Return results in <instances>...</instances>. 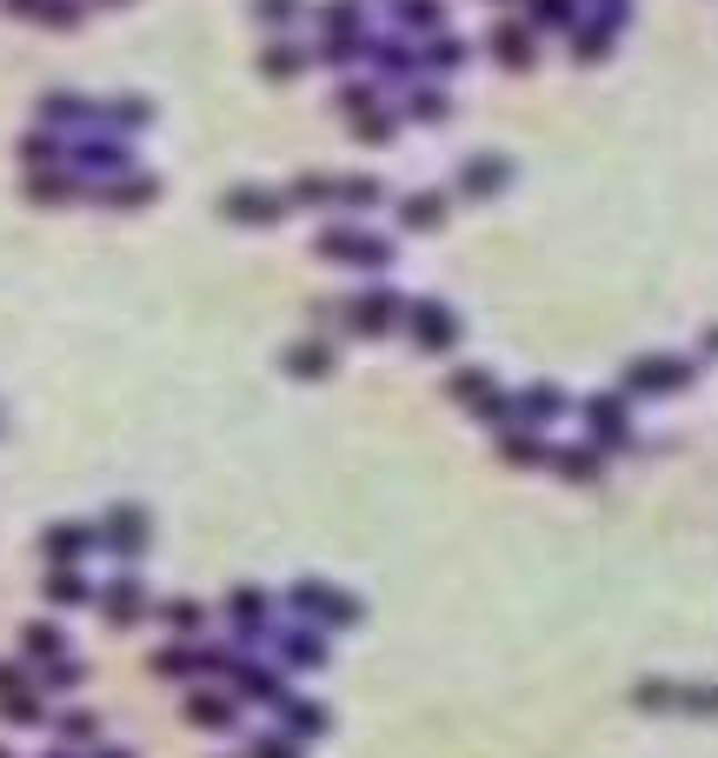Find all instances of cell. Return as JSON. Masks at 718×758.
Here are the masks:
<instances>
[{"label":"cell","instance_id":"cell-1","mask_svg":"<svg viewBox=\"0 0 718 758\" xmlns=\"http://www.w3.org/2000/svg\"><path fill=\"white\" fill-rule=\"evenodd\" d=\"M413 340H419L426 353H446V346L459 340V320H453L439 300H419V306H413Z\"/></svg>","mask_w":718,"mask_h":758},{"label":"cell","instance_id":"cell-2","mask_svg":"<svg viewBox=\"0 0 718 758\" xmlns=\"http://www.w3.org/2000/svg\"><path fill=\"white\" fill-rule=\"evenodd\" d=\"M220 213H226V220H240V226H273V220H280V200H273V193H260V186H233V193L220 200Z\"/></svg>","mask_w":718,"mask_h":758},{"label":"cell","instance_id":"cell-3","mask_svg":"<svg viewBox=\"0 0 718 758\" xmlns=\"http://www.w3.org/2000/svg\"><path fill=\"white\" fill-rule=\"evenodd\" d=\"M626 380H633L639 393H673V386H686V380H692V366H686V360H633V366H626Z\"/></svg>","mask_w":718,"mask_h":758},{"label":"cell","instance_id":"cell-4","mask_svg":"<svg viewBox=\"0 0 718 758\" xmlns=\"http://www.w3.org/2000/svg\"><path fill=\"white\" fill-rule=\"evenodd\" d=\"M506 180H513V173H506V153H473V160H466V173H459V186H466V193H499Z\"/></svg>","mask_w":718,"mask_h":758},{"label":"cell","instance_id":"cell-5","mask_svg":"<svg viewBox=\"0 0 718 758\" xmlns=\"http://www.w3.org/2000/svg\"><path fill=\"white\" fill-rule=\"evenodd\" d=\"M286 373H293V380H326V373H333V346H326V340H300V346L286 353Z\"/></svg>","mask_w":718,"mask_h":758},{"label":"cell","instance_id":"cell-6","mask_svg":"<svg viewBox=\"0 0 718 758\" xmlns=\"http://www.w3.org/2000/svg\"><path fill=\"white\" fill-rule=\"evenodd\" d=\"M493 53H499L506 67H533V33H526L519 20H499V27H493Z\"/></svg>","mask_w":718,"mask_h":758},{"label":"cell","instance_id":"cell-7","mask_svg":"<svg viewBox=\"0 0 718 758\" xmlns=\"http://www.w3.org/2000/svg\"><path fill=\"white\" fill-rule=\"evenodd\" d=\"M346 313L360 320V333H386V320H393L400 306H393V293H360V300H353Z\"/></svg>","mask_w":718,"mask_h":758},{"label":"cell","instance_id":"cell-8","mask_svg":"<svg viewBox=\"0 0 718 758\" xmlns=\"http://www.w3.org/2000/svg\"><path fill=\"white\" fill-rule=\"evenodd\" d=\"M140 533H146V519H140L133 506H120V513L107 519V546H113V553H140V546H146Z\"/></svg>","mask_w":718,"mask_h":758},{"label":"cell","instance_id":"cell-9","mask_svg":"<svg viewBox=\"0 0 718 758\" xmlns=\"http://www.w3.org/2000/svg\"><path fill=\"white\" fill-rule=\"evenodd\" d=\"M140 613H146L140 586H133V579H113V586H107V619H113V626H133Z\"/></svg>","mask_w":718,"mask_h":758},{"label":"cell","instance_id":"cell-10","mask_svg":"<svg viewBox=\"0 0 718 758\" xmlns=\"http://www.w3.org/2000/svg\"><path fill=\"white\" fill-rule=\"evenodd\" d=\"M300 60H306L300 47H286V40H273V47L260 53V73H266V80H293V73H300Z\"/></svg>","mask_w":718,"mask_h":758},{"label":"cell","instance_id":"cell-11","mask_svg":"<svg viewBox=\"0 0 718 758\" xmlns=\"http://www.w3.org/2000/svg\"><path fill=\"white\" fill-rule=\"evenodd\" d=\"M439 213H446V200H439V193H413V200H400V220H406V226H426V233H433V226H439Z\"/></svg>","mask_w":718,"mask_h":758},{"label":"cell","instance_id":"cell-12","mask_svg":"<svg viewBox=\"0 0 718 758\" xmlns=\"http://www.w3.org/2000/svg\"><path fill=\"white\" fill-rule=\"evenodd\" d=\"M40 553H47V559H73V553H87V533H80V526H53V533L40 539Z\"/></svg>","mask_w":718,"mask_h":758},{"label":"cell","instance_id":"cell-13","mask_svg":"<svg viewBox=\"0 0 718 758\" xmlns=\"http://www.w3.org/2000/svg\"><path fill=\"white\" fill-rule=\"evenodd\" d=\"M499 453H506L513 466H533V459H546V439H533V433H506Z\"/></svg>","mask_w":718,"mask_h":758},{"label":"cell","instance_id":"cell-14","mask_svg":"<svg viewBox=\"0 0 718 758\" xmlns=\"http://www.w3.org/2000/svg\"><path fill=\"white\" fill-rule=\"evenodd\" d=\"M20 646H27V659H53L67 639H60L53 626H27V633H20Z\"/></svg>","mask_w":718,"mask_h":758},{"label":"cell","instance_id":"cell-15","mask_svg":"<svg viewBox=\"0 0 718 758\" xmlns=\"http://www.w3.org/2000/svg\"><path fill=\"white\" fill-rule=\"evenodd\" d=\"M186 719H193V726H233V706H226V699H193Z\"/></svg>","mask_w":718,"mask_h":758},{"label":"cell","instance_id":"cell-16","mask_svg":"<svg viewBox=\"0 0 718 758\" xmlns=\"http://www.w3.org/2000/svg\"><path fill=\"white\" fill-rule=\"evenodd\" d=\"M400 20H406V27H426V33H433V27L446 20V7H439V0H406V7H400Z\"/></svg>","mask_w":718,"mask_h":758},{"label":"cell","instance_id":"cell-17","mask_svg":"<svg viewBox=\"0 0 718 758\" xmlns=\"http://www.w3.org/2000/svg\"><path fill=\"white\" fill-rule=\"evenodd\" d=\"M486 393H493V373H479V366L453 373V400H486Z\"/></svg>","mask_w":718,"mask_h":758},{"label":"cell","instance_id":"cell-18","mask_svg":"<svg viewBox=\"0 0 718 758\" xmlns=\"http://www.w3.org/2000/svg\"><path fill=\"white\" fill-rule=\"evenodd\" d=\"M559 473H566V479H599V459L579 453V446H566V453H559Z\"/></svg>","mask_w":718,"mask_h":758},{"label":"cell","instance_id":"cell-19","mask_svg":"<svg viewBox=\"0 0 718 758\" xmlns=\"http://www.w3.org/2000/svg\"><path fill=\"white\" fill-rule=\"evenodd\" d=\"M47 593H53V606H80V599H87L80 573H53V579H47Z\"/></svg>","mask_w":718,"mask_h":758},{"label":"cell","instance_id":"cell-20","mask_svg":"<svg viewBox=\"0 0 718 758\" xmlns=\"http://www.w3.org/2000/svg\"><path fill=\"white\" fill-rule=\"evenodd\" d=\"M27 193H33V200H67V193H73V180H60V173H33V180H27Z\"/></svg>","mask_w":718,"mask_h":758},{"label":"cell","instance_id":"cell-21","mask_svg":"<svg viewBox=\"0 0 718 758\" xmlns=\"http://www.w3.org/2000/svg\"><path fill=\"white\" fill-rule=\"evenodd\" d=\"M286 659H293V666H320V659H326V646H320V639H306V633H293V639H286Z\"/></svg>","mask_w":718,"mask_h":758},{"label":"cell","instance_id":"cell-22","mask_svg":"<svg viewBox=\"0 0 718 758\" xmlns=\"http://www.w3.org/2000/svg\"><path fill=\"white\" fill-rule=\"evenodd\" d=\"M300 13V0H253V20H266V27H286Z\"/></svg>","mask_w":718,"mask_h":758},{"label":"cell","instance_id":"cell-23","mask_svg":"<svg viewBox=\"0 0 718 758\" xmlns=\"http://www.w3.org/2000/svg\"><path fill=\"white\" fill-rule=\"evenodd\" d=\"M233 619H240V626L266 619V599H253V586H240V593H233Z\"/></svg>","mask_w":718,"mask_h":758},{"label":"cell","instance_id":"cell-24","mask_svg":"<svg viewBox=\"0 0 718 758\" xmlns=\"http://www.w3.org/2000/svg\"><path fill=\"white\" fill-rule=\"evenodd\" d=\"M293 200H333V180H320V173H300V180H293Z\"/></svg>","mask_w":718,"mask_h":758},{"label":"cell","instance_id":"cell-25","mask_svg":"<svg viewBox=\"0 0 718 758\" xmlns=\"http://www.w3.org/2000/svg\"><path fill=\"white\" fill-rule=\"evenodd\" d=\"M340 193H346V200H353V206H373V200H380V180H346V186H340Z\"/></svg>","mask_w":718,"mask_h":758},{"label":"cell","instance_id":"cell-26","mask_svg":"<svg viewBox=\"0 0 718 758\" xmlns=\"http://www.w3.org/2000/svg\"><path fill=\"white\" fill-rule=\"evenodd\" d=\"M413 113H419V120H446V100H439V93H413Z\"/></svg>","mask_w":718,"mask_h":758},{"label":"cell","instance_id":"cell-27","mask_svg":"<svg viewBox=\"0 0 718 758\" xmlns=\"http://www.w3.org/2000/svg\"><path fill=\"white\" fill-rule=\"evenodd\" d=\"M533 13H539V20H553V27H559V20H573V0H533Z\"/></svg>","mask_w":718,"mask_h":758},{"label":"cell","instance_id":"cell-28","mask_svg":"<svg viewBox=\"0 0 718 758\" xmlns=\"http://www.w3.org/2000/svg\"><path fill=\"white\" fill-rule=\"evenodd\" d=\"M293 726H300V732H326V712H320V706H300Z\"/></svg>","mask_w":718,"mask_h":758},{"label":"cell","instance_id":"cell-29","mask_svg":"<svg viewBox=\"0 0 718 758\" xmlns=\"http://www.w3.org/2000/svg\"><path fill=\"white\" fill-rule=\"evenodd\" d=\"M320 20H326V27H353V0H333V7L320 13Z\"/></svg>","mask_w":718,"mask_h":758},{"label":"cell","instance_id":"cell-30","mask_svg":"<svg viewBox=\"0 0 718 758\" xmlns=\"http://www.w3.org/2000/svg\"><path fill=\"white\" fill-rule=\"evenodd\" d=\"M353 133H360V140H393V120H360Z\"/></svg>","mask_w":718,"mask_h":758},{"label":"cell","instance_id":"cell-31","mask_svg":"<svg viewBox=\"0 0 718 758\" xmlns=\"http://www.w3.org/2000/svg\"><path fill=\"white\" fill-rule=\"evenodd\" d=\"M433 67H459V40H439L433 47Z\"/></svg>","mask_w":718,"mask_h":758},{"label":"cell","instance_id":"cell-32","mask_svg":"<svg viewBox=\"0 0 718 758\" xmlns=\"http://www.w3.org/2000/svg\"><path fill=\"white\" fill-rule=\"evenodd\" d=\"M113 113H120V120H127V127H140V120H146V100H120V107H113Z\"/></svg>","mask_w":718,"mask_h":758},{"label":"cell","instance_id":"cell-33","mask_svg":"<svg viewBox=\"0 0 718 758\" xmlns=\"http://www.w3.org/2000/svg\"><path fill=\"white\" fill-rule=\"evenodd\" d=\"M20 153H27V160H53V153H60V146H53V140H40V133H33V140H27V146H20Z\"/></svg>","mask_w":718,"mask_h":758},{"label":"cell","instance_id":"cell-34","mask_svg":"<svg viewBox=\"0 0 718 758\" xmlns=\"http://www.w3.org/2000/svg\"><path fill=\"white\" fill-rule=\"evenodd\" d=\"M260 758H300V752H293V739H266V746H260Z\"/></svg>","mask_w":718,"mask_h":758},{"label":"cell","instance_id":"cell-35","mask_svg":"<svg viewBox=\"0 0 718 758\" xmlns=\"http://www.w3.org/2000/svg\"><path fill=\"white\" fill-rule=\"evenodd\" d=\"M113 7H120V0H113Z\"/></svg>","mask_w":718,"mask_h":758},{"label":"cell","instance_id":"cell-36","mask_svg":"<svg viewBox=\"0 0 718 758\" xmlns=\"http://www.w3.org/2000/svg\"><path fill=\"white\" fill-rule=\"evenodd\" d=\"M0 758H7V752H0Z\"/></svg>","mask_w":718,"mask_h":758}]
</instances>
